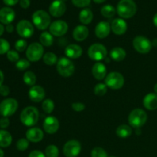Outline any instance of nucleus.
<instances>
[{
	"label": "nucleus",
	"instance_id": "1",
	"mask_svg": "<svg viewBox=\"0 0 157 157\" xmlns=\"http://www.w3.org/2000/svg\"><path fill=\"white\" fill-rule=\"evenodd\" d=\"M137 7L133 0H121L117 6V12L122 18H130L136 13Z\"/></svg>",
	"mask_w": 157,
	"mask_h": 157
},
{
	"label": "nucleus",
	"instance_id": "2",
	"mask_svg": "<svg viewBox=\"0 0 157 157\" xmlns=\"http://www.w3.org/2000/svg\"><path fill=\"white\" fill-rule=\"evenodd\" d=\"M39 118V112L35 107H27L21 111L20 114V121L24 125L32 127L37 124Z\"/></svg>",
	"mask_w": 157,
	"mask_h": 157
},
{
	"label": "nucleus",
	"instance_id": "3",
	"mask_svg": "<svg viewBox=\"0 0 157 157\" xmlns=\"http://www.w3.org/2000/svg\"><path fill=\"white\" fill-rule=\"evenodd\" d=\"M147 121V114L144 110L140 108L134 109L130 112L128 117V121L130 127L133 128H140Z\"/></svg>",
	"mask_w": 157,
	"mask_h": 157
},
{
	"label": "nucleus",
	"instance_id": "4",
	"mask_svg": "<svg viewBox=\"0 0 157 157\" xmlns=\"http://www.w3.org/2000/svg\"><path fill=\"white\" fill-rule=\"evenodd\" d=\"M32 21L38 29L45 30L51 25V17L45 11L38 10L32 15Z\"/></svg>",
	"mask_w": 157,
	"mask_h": 157
},
{
	"label": "nucleus",
	"instance_id": "5",
	"mask_svg": "<svg viewBox=\"0 0 157 157\" xmlns=\"http://www.w3.org/2000/svg\"><path fill=\"white\" fill-rule=\"evenodd\" d=\"M87 55L93 61H100L105 59L107 55V50L105 46L102 44L96 43L89 47Z\"/></svg>",
	"mask_w": 157,
	"mask_h": 157
},
{
	"label": "nucleus",
	"instance_id": "6",
	"mask_svg": "<svg viewBox=\"0 0 157 157\" xmlns=\"http://www.w3.org/2000/svg\"><path fill=\"white\" fill-rule=\"evenodd\" d=\"M57 71L60 75L67 78L75 72V64L68 58H61L57 62Z\"/></svg>",
	"mask_w": 157,
	"mask_h": 157
},
{
	"label": "nucleus",
	"instance_id": "7",
	"mask_svg": "<svg viewBox=\"0 0 157 157\" xmlns=\"http://www.w3.org/2000/svg\"><path fill=\"white\" fill-rule=\"evenodd\" d=\"M44 48L41 43H32L26 49V57L32 62L38 61L44 56Z\"/></svg>",
	"mask_w": 157,
	"mask_h": 157
},
{
	"label": "nucleus",
	"instance_id": "8",
	"mask_svg": "<svg viewBox=\"0 0 157 157\" xmlns=\"http://www.w3.org/2000/svg\"><path fill=\"white\" fill-rule=\"evenodd\" d=\"M105 84L113 90H119L124 84V78L121 73L113 71L109 73L105 78Z\"/></svg>",
	"mask_w": 157,
	"mask_h": 157
},
{
	"label": "nucleus",
	"instance_id": "9",
	"mask_svg": "<svg viewBox=\"0 0 157 157\" xmlns=\"http://www.w3.org/2000/svg\"><path fill=\"white\" fill-rule=\"evenodd\" d=\"M18 107V101L13 98L3 100L0 104V113L5 117H9L16 112Z\"/></svg>",
	"mask_w": 157,
	"mask_h": 157
},
{
	"label": "nucleus",
	"instance_id": "10",
	"mask_svg": "<svg viewBox=\"0 0 157 157\" xmlns=\"http://www.w3.org/2000/svg\"><path fill=\"white\" fill-rule=\"evenodd\" d=\"M133 48L136 52L140 54H147L151 51L153 44L146 37L139 35L136 36L133 41Z\"/></svg>",
	"mask_w": 157,
	"mask_h": 157
},
{
	"label": "nucleus",
	"instance_id": "11",
	"mask_svg": "<svg viewBox=\"0 0 157 157\" xmlns=\"http://www.w3.org/2000/svg\"><path fill=\"white\" fill-rule=\"evenodd\" d=\"M81 150V144L76 140H69L63 147V153L66 157H77Z\"/></svg>",
	"mask_w": 157,
	"mask_h": 157
},
{
	"label": "nucleus",
	"instance_id": "12",
	"mask_svg": "<svg viewBox=\"0 0 157 157\" xmlns=\"http://www.w3.org/2000/svg\"><path fill=\"white\" fill-rule=\"evenodd\" d=\"M17 33L25 38H30L34 34V27L32 23L28 20H21L17 24Z\"/></svg>",
	"mask_w": 157,
	"mask_h": 157
},
{
	"label": "nucleus",
	"instance_id": "13",
	"mask_svg": "<svg viewBox=\"0 0 157 157\" xmlns=\"http://www.w3.org/2000/svg\"><path fill=\"white\" fill-rule=\"evenodd\" d=\"M67 30H68V25L65 21L62 20H57L53 21L49 26L50 33L53 36H63L67 33Z\"/></svg>",
	"mask_w": 157,
	"mask_h": 157
},
{
	"label": "nucleus",
	"instance_id": "14",
	"mask_svg": "<svg viewBox=\"0 0 157 157\" xmlns=\"http://www.w3.org/2000/svg\"><path fill=\"white\" fill-rule=\"evenodd\" d=\"M59 121L55 117L49 116L45 118L43 123L44 130L48 134H54L59 129Z\"/></svg>",
	"mask_w": 157,
	"mask_h": 157
},
{
	"label": "nucleus",
	"instance_id": "15",
	"mask_svg": "<svg viewBox=\"0 0 157 157\" xmlns=\"http://www.w3.org/2000/svg\"><path fill=\"white\" fill-rule=\"evenodd\" d=\"M66 11V6L64 2L61 0H55L49 6V12L54 17L62 16Z\"/></svg>",
	"mask_w": 157,
	"mask_h": 157
},
{
	"label": "nucleus",
	"instance_id": "16",
	"mask_svg": "<svg viewBox=\"0 0 157 157\" xmlns=\"http://www.w3.org/2000/svg\"><path fill=\"white\" fill-rule=\"evenodd\" d=\"M29 96L33 102H41L45 96V91L41 86L34 85L29 90Z\"/></svg>",
	"mask_w": 157,
	"mask_h": 157
},
{
	"label": "nucleus",
	"instance_id": "17",
	"mask_svg": "<svg viewBox=\"0 0 157 157\" xmlns=\"http://www.w3.org/2000/svg\"><path fill=\"white\" fill-rule=\"evenodd\" d=\"M15 13L12 9L9 7H3L0 9V21L5 25L11 24L14 21Z\"/></svg>",
	"mask_w": 157,
	"mask_h": 157
},
{
	"label": "nucleus",
	"instance_id": "18",
	"mask_svg": "<svg viewBox=\"0 0 157 157\" xmlns=\"http://www.w3.org/2000/svg\"><path fill=\"white\" fill-rule=\"evenodd\" d=\"M26 139L32 143L41 142L44 138V133L42 130L38 127L30 128L26 132Z\"/></svg>",
	"mask_w": 157,
	"mask_h": 157
},
{
	"label": "nucleus",
	"instance_id": "19",
	"mask_svg": "<svg viewBox=\"0 0 157 157\" xmlns=\"http://www.w3.org/2000/svg\"><path fill=\"white\" fill-rule=\"evenodd\" d=\"M110 30H111V26L107 21H101L97 25L95 28V35L98 38L103 39L108 36Z\"/></svg>",
	"mask_w": 157,
	"mask_h": 157
},
{
	"label": "nucleus",
	"instance_id": "20",
	"mask_svg": "<svg viewBox=\"0 0 157 157\" xmlns=\"http://www.w3.org/2000/svg\"><path fill=\"white\" fill-rule=\"evenodd\" d=\"M110 26L113 33L117 35H124L127 30V22L123 18H115Z\"/></svg>",
	"mask_w": 157,
	"mask_h": 157
},
{
	"label": "nucleus",
	"instance_id": "21",
	"mask_svg": "<svg viewBox=\"0 0 157 157\" xmlns=\"http://www.w3.org/2000/svg\"><path fill=\"white\" fill-rule=\"evenodd\" d=\"M64 53L67 58L77 59L82 55L83 50L81 46L75 44H71L66 47Z\"/></svg>",
	"mask_w": 157,
	"mask_h": 157
},
{
	"label": "nucleus",
	"instance_id": "22",
	"mask_svg": "<svg viewBox=\"0 0 157 157\" xmlns=\"http://www.w3.org/2000/svg\"><path fill=\"white\" fill-rule=\"evenodd\" d=\"M92 75L98 81L104 79L107 75V67L103 63L97 62L92 67Z\"/></svg>",
	"mask_w": 157,
	"mask_h": 157
},
{
	"label": "nucleus",
	"instance_id": "23",
	"mask_svg": "<svg viewBox=\"0 0 157 157\" xmlns=\"http://www.w3.org/2000/svg\"><path fill=\"white\" fill-rule=\"evenodd\" d=\"M89 30L85 25H78L74 29L73 38L77 41H83L87 38Z\"/></svg>",
	"mask_w": 157,
	"mask_h": 157
},
{
	"label": "nucleus",
	"instance_id": "24",
	"mask_svg": "<svg viewBox=\"0 0 157 157\" xmlns=\"http://www.w3.org/2000/svg\"><path fill=\"white\" fill-rule=\"evenodd\" d=\"M144 106L149 110H155L157 109V94L150 93L144 97Z\"/></svg>",
	"mask_w": 157,
	"mask_h": 157
},
{
	"label": "nucleus",
	"instance_id": "25",
	"mask_svg": "<svg viewBox=\"0 0 157 157\" xmlns=\"http://www.w3.org/2000/svg\"><path fill=\"white\" fill-rule=\"evenodd\" d=\"M126 52L124 48L121 47H116L113 48L111 51H110V57L112 59L115 61H124V58H126Z\"/></svg>",
	"mask_w": 157,
	"mask_h": 157
},
{
	"label": "nucleus",
	"instance_id": "26",
	"mask_svg": "<svg viewBox=\"0 0 157 157\" xmlns=\"http://www.w3.org/2000/svg\"><path fill=\"white\" fill-rule=\"evenodd\" d=\"M12 137L10 133L5 130H0V147L6 148L12 144Z\"/></svg>",
	"mask_w": 157,
	"mask_h": 157
},
{
	"label": "nucleus",
	"instance_id": "27",
	"mask_svg": "<svg viewBox=\"0 0 157 157\" xmlns=\"http://www.w3.org/2000/svg\"><path fill=\"white\" fill-rule=\"evenodd\" d=\"M79 20L82 24L88 25L93 20V12L90 9H84L79 14Z\"/></svg>",
	"mask_w": 157,
	"mask_h": 157
},
{
	"label": "nucleus",
	"instance_id": "28",
	"mask_svg": "<svg viewBox=\"0 0 157 157\" xmlns=\"http://www.w3.org/2000/svg\"><path fill=\"white\" fill-rule=\"evenodd\" d=\"M132 133H133L132 127L130 126L126 125V124L119 126L116 130V134L121 138L129 137L131 136Z\"/></svg>",
	"mask_w": 157,
	"mask_h": 157
},
{
	"label": "nucleus",
	"instance_id": "29",
	"mask_svg": "<svg viewBox=\"0 0 157 157\" xmlns=\"http://www.w3.org/2000/svg\"><path fill=\"white\" fill-rule=\"evenodd\" d=\"M40 42L43 46L45 47H49V46L52 45L54 42V38L53 35L48 32H43L40 35Z\"/></svg>",
	"mask_w": 157,
	"mask_h": 157
},
{
	"label": "nucleus",
	"instance_id": "30",
	"mask_svg": "<svg viewBox=\"0 0 157 157\" xmlns=\"http://www.w3.org/2000/svg\"><path fill=\"white\" fill-rule=\"evenodd\" d=\"M101 15L107 18H113L116 14V9L111 5H106L101 9Z\"/></svg>",
	"mask_w": 157,
	"mask_h": 157
},
{
	"label": "nucleus",
	"instance_id": "31",
	"mask_svg": "<svg viewBox=\"0 0 157 157\" xmlns=\"http://www.w3.org/2000/svg\"><path fill=\"white\" fill-rule=\"evenodd\" d=\"M36 75L32 71H27L23 75V81H24V82L28 86H30V87L35 85V83H36Z\"/></svg>",
	"mask_w": 157,
	"mask_h": 157
},
{
	"label": "nucleus",
	"instance_id": "32",
	"mask_svg": "<svg viewBox=\"0 0 157 157\" xmlns=\"http://www.w3.org/2000/svg\"><path fill=\"white\" fill-rule=\"evenodd\" d=\"M43 61L47 65L52 66L58 62V58H57L56 55L53 52H47L43 56Z\"/></svg>",
	"mask_w": 157,
	"mask_h": 157
},
{
	"label": "nucleus",
	"instance_id": "33",
	"mask_svg": "<svg viewBox=\"0 0 157 157\" xmlns=\"http://www.w3.org/2000/svg\"><path fill=\"white\" fill-rule=\"evenodd\" d=\"M41 107H42V110H44V113H52L53 112L54 108H55V104H54L52 100L46 99L43 101Z\"/></svg>",
	"mask_w": 157,
	"mask_h": 157
},
{
	"label": "nucleus",
	"instance_id": "34",
	"mask_svg": "<svg viewBox=\"0 0 157 157\" xmlns=\"http://www.w3.org/2000/svg\"><path fill=\"white\" fill-rule=\"evenodd\" d=\"M58 155H59V150L56 146L49 145L45 149L46 157H58Z\"/></svg>",
	"mask_w": 157,
	"mask_h": 157
},
{
	"label": "nucleus",
	"instance_id": "35",
	"mask_svg": "<svg viewBox=\"0 0 157 157\" xmlns=\"http://www.w3.org/2000/svg\"><path fill=\"white\" fill-rule=\"evenodd\" d=\"M94 90L95 95H97V96H104V94H106L107 91V86L105 84L100 83V84H96Z\"/></svg>",
	"mask_w": 157,
	"mask_h": 157
},
{
	"label": "nucleus",
	"instance_id": "36",
	"mask_svg": "<svg viewBox=\"0 0 157 157\" xmlns=\"http://www.w3.org/2000/svg\"><path fill=\"white\" fill-rule=\"evenodd\" d=\"M29 146V141L27 139L21 138L19 139L16 143V147L19 151H25L28 149Z\"/></svg>",
	"mask_w": 157,
	"mask_h": 157
},
{
	"label": "nucleus",
	"instance_id": "37",
	"mask_svg": "<svg viewBox=\"0 0 157 157\" xmlns=\"http://www.w3.org/2000/svg\"><path fill=\"white\" fill-rule=\"evenodd\" d=\"M91 157H108L107 153L105 150L101 147H95L92 150Z\"/></svg>",
	"mask_w": 157,
	"mask_h": 157
},
{
	"label": "nucleus",
	"instance_id": "38",
	"mask_svg": "<svg viewBox=\"0 0 157 157\" xmlns=\"http://www.w3.org/2000/svg\"><path fill=\"white\" fill-rule=\"evenodd\" d=\"M10 49V44L9 41L4 38H0V55L7 54Z\"/></svg>",
	"mask_w": 157,
	"mask_h": 157
},
{
	"label": "nucleus",
	"instance_id": "39",
	"mask_svg": "<svg viewBox=\"0 0 157 157\" xmlns=\"http://www.w3.org/2000/svg\"><path fill=\"white\" fill-rule=\"evenodd\" d=\"M30 66V62L28 59H19L18 61L16 62V67L17 69L20 71H24L26 70L28 67Z\"/></svg>",
	"mask_w": 157,
	"mask_h": 157
},
{
	"label": "nucleus",
	"instance_id": "40",
	"mask_svg": "<svg viewBox=\"0 0 157 157\" xmlns=\"http://www.w3.org/2000/svg\"><path fill=\"white\" fill-rule=\"evenodd\" d=\"M15 48L18 52H22L27 49V41L24 39H19L15 42Z\"/></svg>",
	"mask_w": 157,
	"mask_h": 157
},
{
	"label": "nucleus",
	"instance_id": "41",
	"mask_svg": "<svg viewBox=\"0 0 157 157\" xmlns=\"http://www.w3.org/2000/svg\"><path fill=\"white\" fill-rule=\"evenodd\" d=\"M6 55H7V58L9 59V61L11 62H17L19 60V55L16 51L9 50Z\"/></svg>",
	"mask_w": 157,
	"mask_h": 157
},
{
	"label": "nucleus",
	"instance_id": "42",
	"mask_svg": "<svg viewBox=\"0 0 157 157\" xmlns=\"http://www.w3.org/2000/svg\"><path fill=\"white\" fill-rule=\"evenodd\" d=\"M72 3L75 5L76 7L84 8L89 6L90 3V0H71Z\"/></svg>",
	"mask_w": 157,
	"mask_h": 157
},
{
	"label": "nucleus",
	"instance_id": "43",
	"mask_svg": "<svg viewBox=\"0 0 157 157\" xmlns=\"http://www.w3.org/2000/svg\"><path fill=\"white\" fill-rule=\"evenodd\" d=\"M72 109L76 112H81L85 109V105L83 103L81 102H75L73 103L71 105Z\"/></svg>",
	"mask_w": 157,
	"mask_h": 157
},
{
	"label": "nucleus",
	"instance_id": "44",
	"mask_svg": "<svg viewBox=\"0 0 157 157\" xmlns=\"http://www.w3.org/2000/svg\"><path fill=\"white\" fill-rule=\"evenodd\" d=\"M10 93V89L8 86L6 85H2L0 87V94L3 97H6Z\"/></svg>",
	"mask_w": 157,
	"mask_h": 157
},
{
	"label": "nucleus",
	"instance_id": "45",
	"mask_svg": "<svg viewBox=\"0 0 157 157\" xmlns=\"http://www.w3.org/2000/svg\"><path fill=\"white\" fill-rule=\"evenodd\" d=\"M9 126V118L3 117H2L1 119H0V127H1L2 130H3V129L7 128Z\"/></svg>",
	"mask_w": 157,
	"mask_h": 157
},
{
	"label": "nucleus",
	"instance_id": "46",
	"mask_svg": "<svg viewBox=\"0 0 157 157\" xmlns=\"http://www.w3.org/2000/svg\"><path fill=\"white\" fill-rule=\"evenodd\" d=\"M29 157H46L42 152L39 150H33L29 153Z\"/></svg>",
	"mask_w": 157,
	"mask_h": 157
},
{
	"label": "nucleus",
	"instance_id": "47",
	"mask_svg": "<svg viewBox=\"0 0 157 157\" xmlns=\"http://www.w3.org/2000/svg\"><path fill=\"white\" fill-rule=\"evenodd\" d=\"M20 6L23 9H28L30 6V0H20Z\"/></svg>",
	"mask_w": 157,
	"mask_h": 157
},
{
	"label": "nucleus",
	"instance_id": "48",
	"mask_svg": "<svg viewBox=\"0 0 157 157\" xmlns=\"http://www.w3.org/2000/svg\"><path fill=\"white\" fill-rule=\"evenodd\" d=\"M19 0H3V2L9 6H12L16 5Z\"/></svg>",
	"mask_w": 157,
	"mask_h": 157
},
{
	"label": "nucleus",
	"instance_id": "49",
	"mask_svg": "<svg viewBox=\"0 0 157 157\" xmlns=\"http://www.w3.org/2000/svg\"><path fill=\"white\" fill-rule=\"evenodd\" d=\"M6 32H9V33H11V32H13V30H14L13 25H12V24L7 25H6Z\"/></svg>",
	"mask_w": 157,
	"mask_h": 157
},
{
	"label": "nucleus",
	"instance_id": "50",
	"mask_svg": "<svg viewBox=\"0 0 157 157\" xmlns=\"http://www.w3.org/2000/svg\"><path fill=\"white\" fill-rule=\"evenodd\" d=\"M3 81H4V75H3V72L0 70V87L2 85Z\"/></svg>",
	"mask_w": 157,
	"mask_h": 157
},
{
	"label": "nucleus",
	"instance_id": "51",
	"mask_svg": "<svg viewBox=\"0 0 157 157\" xmlns=\"http://www.w3.org/2000/svg\"><path fill=\"white\" fill-rule=\"evenodd\" d=\"M4 31H5L4 26H3L2 24H0V36L4 33Z\"/></svg>",
	"mask_w": 157,
	"mask_h": 157
},
{
	"label": "nucleus",
	"instance_id": "52",
	"mask_svg": "<svg viewBox=\"0 0 157 157\" xmlns=\"http://www.w3.org/2000/svg\"><path fill=\"white\" fill-rule=\"evenodd\" d=\"M153 24H154V25L156 26V27H157V13L154 15V17H153Z\"/></svg>",
	"mask_w": 157,
	"mask_h": 157
},
{
	"label": "nucleus",
	"instance_id": "53",
	"mask_svg": "<svg viewBox=\"0 0 157 157\" xmlns=\"http://www.w3.org/2000/svg\"><path fill=\"white\" fill-rule=\"evenodd\" d=\"M93 1L96 3H102L104 2H105L106 0H93Z\"/></svg>",
	"mask_w": 157,
	"mask_h": 157
},
{
	"label": "nucleus",
	"instance_id": "54",
	"mask_svg": "<svg viewBox=\"0 0 157 157\" xmlns=\"http://www.w3.org/2000/svg\"><path fill=\"white\" fill-rule=\"evenodd\" d=\"M153 90H154L155 94H157V83L154 85V87H153Z\"/></svg>",
	"mask_w": 157,
	"mask_h": 157
},
{
	"label": "nucleus",
	"instance_id": "55",
	"mask_svg": "<svg viewBox=\"0 0 157 157\" xmlns=\"http://www.w3.org/2000/svg\"><path fill=\"white\" fill-rule=\"evenodd\" d=\"M0 157H4V152L1 149H0Z\"/></svg>",
	"mask_w": 157,
	"mask_h": 157
},
{
	"label": "nucleus",
	"instance_id": "56",
	"mask_svg": "<svg viewBox=\"0 0 157 157\" xmlns=\"http://www.w3.org/2000/svg\"><path fill=\"white\" fill-rule=\"evenodd\" d=\"M136 134L137 135H140L141 133V130H140V128H138V129H136Z\"/></svg>",
	"mask_w": 157,
	"mask_h": 157
},
{
	"label": "nucleus",
	"instance_id": "57",
	"mask_svg": "<svg viewBox=\"0 0 157 157\" xmlns=\"http://www.w3.org/2000/svg\"><path fill=\"white\" fill-rule=\"evenodd\" d=\"M110 157H116V156H110Z\"/></svg>",
	"mask_w": 157,
	"mask_h": 157
}]
</instances>
